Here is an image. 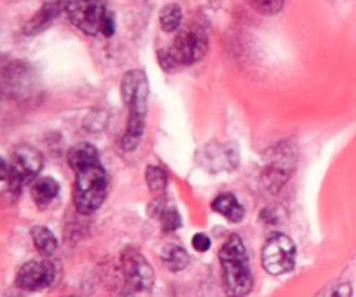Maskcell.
Instances as JSON below:
<instances>
[{
	"mask_svg": "<svg viewBox=\"0 0 356 297\" xmlns=\"http://www.w3.org/2000/svg\"><path fill=\"white\" fill-rule=\"evenodd\" d=\"M63 7H66V6H63L61 0H58V2L45 3V6L42 7V9L38 10V13L35 14V16L31 17L26 24H24V28H23L24 35H37V33H40L42 30H45V28H47L49 24H51L52 21L59 16V13L63 10Z\"/></svg>",
	"mask_w": 356,
	"mask_h": 297,
	"instance_id": "10",
	"label": "cell"
},
{
	"mask_svg": "<svg viewBox=\"0 0 356 297\" xmlns=\"http://www.w3.org/2000/svg\"><path fill=\"white\" fill-rule=\"evenodd\" d=\"M108 191V177L101 163L76 172L73 204L82 214H92L103 205Z\"/></svg>",
	"mask_w": 356,
	"mask_h": 297,
	"instance_id": "3",
	"label": "cell"
},
{
	"mask_svg": "<svg viewBox=\"0 0 356 297\" xmlns=\"http://www.w3.org/2000/svg\"><path fill=\"white\" fill-rule=\"evenodd\" d=\"M122 278H124L125 297L146 296L153 287V270L146 263L141 254L134 250H127L120 261Z\"/></svg>",
	"mask_w": 356,
	"mask_h": 297,
	"instance_id": "5",
	"label": "cell"
},
{
	"mask_svg": "<svg viewBox=\"0 0 356 297\" xmlns=\"http://www.w3.org/2000/svg\"><path fill=\"white\" fill-rule=\"evenodd\" d=\"M65 9L70 21L83 33L97 35L103 30L106 10L99 0H70Z\"/></svg>",
	"mask_w": 356,
	"mask_h": 297,
	"instance_id": "8",
	"label": "cell"
},
{
	"mask_svg": "<svg viewBox=\"0 0 356 297\" xmlns=\"http://www.w3.org/2000/svg\"><path fill=\"white\" fill-rule=\"evenodd\" d=\"M56 280L54 263L47 259H33L23 264L16 278L17 287L28 292L44 291Z\"/></svg>",
	"mask_w": 356,
	"mask_h": 297,
	"instance_id": "9",
	"label": "cell"
},
{
	"mask_svg": "<svg viewBox=\"0 0 356 297\" xmlns=\"http://www.w3.org/2000/svg\"><path fill=\"white\" fill-rule=\"evenodd\" d=\"M212 209L219 214L225 216L228 221L232 223H240L243 219V207L240 205V202L236 200L235 195L232 193H222L212 202Z\"/></svg>",
	"mask_w": 356,
	"mask_h": 297,
	"instance_id": "13",
	"label": "cell"
},
{
	"mask_svg": "<svg viewBox=\"0 0 356 297\" xmlns=\"http://www.w3.org/2000/svg\"><path fill=\"white\" fill-rule=\"evenodd\" d=\"M146 184L153 193H162L167 188V172L159 166H148L146 169Z\"/></svg>",
	"mask_w": 356,
	"mask_h": 297,
	"instance_id": "17",
	"label": "cell"
},
{
	"mask_svg": "<svg viewBox=\"0 0 356 297\" xmlns=\"http://www.w3.org/2000/svg\"><path fill=\"white\" fill-rule=\"evenodd\" d=\"M101 33H103L104 37H111V35L115 33V17L111 13H106V16H104L103 30H101Z\"/></svg>",
	"mask_w": 356,
	"mask_h": 297,
	"instance_id": "23",
	"label": "cell"
},
{
	"mask_svg": "<svg viewBox=\"0 0 356 297\" xmlns=\"http://www.w3.org/2000/svg\"><path fill=\"white\" fill-rule=\"evenodd\" d=\"M209 49V38L200 24L190 23L177 33L170 52L179 65H193L200 61Z\"/></svg>",
	"mask_w": 356,
	"mask_h": 297,
	"instance_id": "6",
	"label": "cell"
},
{
	"mask_svg": "<svg viewBox=\"0 0 356 297\" xmlns=\"http://www.w3.org/2000/svg\"><path fill=\"white\" fill-rule=\"evenodd\" d=\"M59 184L52 177H42L31 184V198L38 209H45L58 198Z\"/></svg>",
	"mask_w": 356,
	"mask_h": 297,
	"instance_id": "11",
	"label": "cell"
},
{
	"mask_svg": "<svg viewBox=\"0 0 356 297\" xmlns=\"http://www.w3.org/2000/svg\"><path fill=\"white\" fill-rule=\"evenodd\" d=\"M159 63L160 66H162V70H165V72H176L181 66L179 63H177V59L174 58L172 52H170V49H167V51H159Z\"/></svg>",
	"mask_w": 356,
	"mask_h": 297,
	"instance_id": "20",
	"label": "cell"
},
{
	"mask_svg": "<svg viewBox=\"0 0 356 297\" xmlns=\"http://www.w3.org/2000/svg\"><path fill=\"white\" fill-rule=\"evenodd\" d=\"M225 278V291L229 297H243L252 289V271L249 266L245 247L238 235H232L219 252Z\"/></svg>",
	"mask_w": 356,
	"mask_h": 297,
	"instance_id": "2",
	"label": "cell"
},
{
	"mask_svg": "<svg viewBox=\"0 0 356 297\" xmlns=\"http://www.w3.org/2000/svg\"><path fill=\"white\" fill-rule=\"evenodd\" d=\"M183 21V9L177 3H169L160 10V26L167 33H172L181 26Z\"/></svg>",
	"mask_w": 356,
	"mask_h": 297,
	"instance_id": "15",
	"label": "cell"
},
{
	"mask_svg": "<svg viewBox=\"0 0 356 297\" xmlns=\"http://www.w3.org/2000/svg\"><path fill=\"white\" fill-rule=\"evenodd\" d=\"M68 163L73 172L76 174L80 170L87 169V167L94 166V163H101L99 152L92 145H76L75 148L70 150Z\"/></svg>",
	"mask_w": 356,
	"mask_h": 297,
	"instance_id": "12",
	"label": "cell"
},
{
	"mask_svg": "<svg viewBox=\"0 0 356 297\" xmlns=\"http://www.w3.org/2000/svg\"><path fill=\"white\" fill-rule=\"evenodd\" d=\"M31 236H33V243L38 249V252L44 254V256H51V254L58 250V240L47 228H40V226L33 228Z\"/></svg>",
	"mask_w": 356,
	"mask_h": 297,
	"instance_id": "16",
	"label": "cell"
},
{
	"mask_svg": "<svg viewBox=\"0 0 356 297\" xmlns=\"http://www.w3.org/2000/svg\"><path fill=\"white\" fill-rule=\"evenodd\" d=\"M263 268L270 275H285L296 266V243L287 235H273L263 247Z\"/></svg>",
	"mask_w": 356,
	"mask_h": 297,
	"instance_id": "7",
	"label": "cell"
},
{
	"mask_svg": "<svg viewBox=\"0 0 356 297\" xmlns=\"http://www.w3.org/2000/svg\"><path fill=\"white\" fill-rule=\"evenodd\" d=\"M247 2H249V6L252 7L254 10H257V13L271 16V14L280 13L285 0H247Z\"/></svg>",
	"mask_w": 356,
	"mask_h": 297,
	"instance_id": "18",
	"label": "cell"
},
{
	"mask_svg": "<svg viewBox=\"0 0 356 297\" xmlns=\"http://www.w3.org/2000/svg\"><path fill=\"white\" fill-rule=\"evenodd\" d=\"M191 243H193L195 250H198V252H205V250L211 249V239H209L207 235H204V233L195 235L193 240H191Z\"/></svg>",
	"mask_w": 356,
	"mask_h": 297,
	"instance_id": "22",
	"label": "cell"
},
{
	"mask_svg": "<svg viewBox=\"0 0 356 297\" xmlns=\"http://www.w3.org/2000/svg\"><path fill=\"white\" fill-rule=\"evenodd\" d=\"M162 261L170 271H181L188 266L190 263V257L188 252L179 246H167L162 250Z\"/></svg>",
	"mask_w": 356,
	"mask_h": 297,
	"instance_id": "14",
	"label": "cell"
},
{
	"mask_svg": "<svg viewBox=\"0 0 356 297\" xmlns=\"http://www.w3.org/2000/svg\"><path fill=\"white\" fill-rule=\"evenodd\" d=\"M42 155L31 146H17L13 152L9 163L3 160L2 172L3 183L9 184L14 193H19L21 188L30 183L42 169Z\"/></svg>",
	"mask_w": 356,
	"mask_h": 297,
	"instance_id": "4",
	"label": "cell"
},
{
	"mask_svg": "<svg viewBox=\"0 0 356 297\" xmlns=\"http://www.w3.org/2000/svg\"><path fill=\"white\" fill-rule=\"evenodd\" d=\"M316 297H351V285L350 284L332 285V287H329V289H325L323 292H320Z\"/></svg>",
	"mask_w": 356,
	"mask_h": 297,
	"instance_id": "21",
	"label": "cell"
},
{
	"mask_svg": "<svg viewBox=\"0 0 356 297\" xmlns=\"http://www.w3.org/2000/svg\"><path fill=\"white\" fill-rule=\"evenodd\" d=\"M122 99L129 110L127 131L122 138V148L132 152L143 139L148 111V79L143 70H131L125 73L122 79Z\"/></svg>",
	"mask_w": 356,
	"mask_h": 297,
	"instance_id": "1",
	"label": "cell"
},
{
	"mask_svg": "<svg viewBox=\"0 0 356 297\" xmlns=\"http://www.w3.org/2000/svg\"><path fill=\"white\" fill-rule=\"evenodd\" d=\"M160 221H162L163 232H176L181 226V216L174 207H165L160 214Z\"/></svg>",
	"mask_w": 356,
	"mask_h": 297,
	"instance_id": "19",
	"label": "cell"
}]
</instances>
